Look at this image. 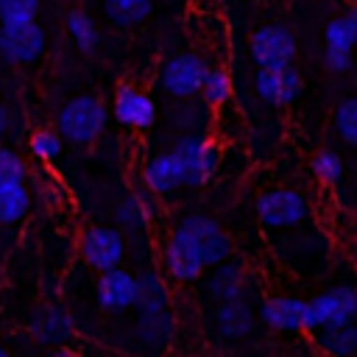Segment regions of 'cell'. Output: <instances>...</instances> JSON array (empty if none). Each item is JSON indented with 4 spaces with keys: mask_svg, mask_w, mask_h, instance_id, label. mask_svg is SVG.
Masks as SVG:
<instances>
[{
    "mask_svg": "<svg viewBox=\"0 0 357 357\" xmlns=\"http://www.w3.org/2000/svg\"><path fill=\"white\" fill-rule=\"evenodd\" d=\"M137 310H139V324L137 335L148 346H165L173 335V315H170V301L165 282L156 271H145L137 279Z\"/></svg>",
    "mask_w": 357,
    "mask_h": 357,
    "instance_id": "6da1fadb",
    "label": "cell"
},
{
    "mask_svg": "<svg viewBox=\"0 0 357 357\" xmlns=\"http://www.w3.org/2000/svg\"><path fill=\"white\" fill-rule=\"evenodd\" d=\"M106 120H109V112L100 98L78 95L70 103H64V109L59 112V134L73 145H89L100 137V131L106 128Z\"/></svg>",
    "mask_w": 357,
    "mask_h": 357,
    "instance_id": "7a4b0ae2",
    "label": "cell"
},
{
    "mask_svg": "<svg viewBox=\"0 0 357 357\" xmlns=\"http://www.w3.org/2000/svg\"><path fill=\"white\" fill-rule=\"evenodd\" d=\"M170 151H173V156L181 165L184 187H192V190L204 187L215 176V170L220 165L218 145L212 139L201 137V134H184V137H178Z\"/></svg>",
    "mask_w": 357,
    "mask_h": 357,
    "instance_id": "3957f363",
    "label": "cell"
},
{
    "mask_svg": "<svg viewBox=\"0 0 357 357\" xmlns=\"http://www.w3.org/2000/svg\"><path fill=\"white\" fill-rule=\"evenodd\" d=\"M176 229L190 240V245L198 251V257L204 259V265H218L223 259H229L231 254V240L223 231V226L209 218V215H184Z\"/></svg>",
    "mask_w": 357,
    "mask_h": 357,
    "instance_id": "277c9868",
    "label": "cell"
},
{
    "mask_svg": "<svg viewBox=\"0 0 357 357\" xmlns=\"http://www.w3.org/2000/svg\"><path fill=\"white\" fill-rule=\"evenodd\" d=\"M257 218L265 229H296L307 223L310 204L296 190H268L257 198Z\"/></svg>",
    "mask_w": 357,
    "mask_h": 357,
    "instance_id": "5b68a950",
    "label": "cell"
},
{
    "mask_svg": "<svg viewBox=\"0 0 357 357\" xmlns=\"http://www.w3.org/2000/svg\"><path fill=\"white\" fill-rule=\"evenodd\" d=\"M354 318H357V290L351 284H337L307 301L304 332H312L315 326L324 324H349Z\"/></svg>",
    "mask_w": 357,
    "mask_h": 357,
    "instance_id": "8992f818",
    "label": "cell"
},
{
    "mask_svg": "<svg viewBox=\"0 0 357 357\" xmlns=\"http://www.w3.org/2000/svg\"><path fill=\"white\" fill-rule=\"evenodd\" d=\"M251 59L259 70H282L296 59V36L284 25H262L251 33Z\"/></svg>",
    "mask_w": 357,
    "mask_h": 357,
    "instance_id": "52a82bcc",
    "label": "cell"
},
{
    "mask_svg": "<svg viewBox=\"0 0 357 357\" xmlns=\"http://www.w3.org/2000/svg\"><path fill=\"white\" fill-rule=\"evenodd\" d=\"M204 75H206L204 59H198L195 53H178L162 64L159 84H162V92L170 98H192L201 92Z\"/></svg>",
    "mask_w": 357,
    "mask_h": 357,
    "instance_id": "ba28073f",
    "label": "cell"
},
{
    "mask_svg": "<svg viewBox=\"0 0 357 357\" xmlns=\"http://www.w3.org/2000/svg\"><path fill=\"white\" fill-rule=\"evenodd\" d=\"M45 53V31L42 25H0V59L8 64H31Z\"/></svg>",
    "mask_w": 357,
    "mask_h": 357,
    "instance_id": "9c48e42d",
    "label": "cell"
},
{
    "mask_svg": "<svg viewBox=\"0 0 357 357\" xmlns=\"http://www.w3.org/2000/svg\"><path fill=\"white\" fill-rule=\"evenodd\" d=\"M123 254H126V240L112 226H89L81 234V257L98 273L106 271V268L120 265Z\"/></svg>",
    "mask_w": 357,
    "mask_h": 357,
    "instance_id": "30bf717a",
    "label": "cell"
},
{
    "mask_svg": "<svg viewBox=\"0 0 357 357\" xmlns=\"http://www.w3.org/2000/svg\"><path fill=\"white\" fill-rule=\"evenodd\" d=\"M98 304L100 310L106 312H117V310H126L137 301V276L128 273L126 268L114 265V268H106L100 271L98 276Z\"/></svg>",
    "mask_w": 357,
    "mask_h": 357,
    "instance_id": "8fae6325",
    "label": "cell"
},
{
    "mask_svg": "<svg viewBox=\"0 0 357 357\" xmlns=\"http://www.w3.org/2000/svg\"><path fill=\"white\" fill-rule=\"evenodd\" d=\"M114 117L123 123V126H131V128H151L153 120H156V106H153V98L142 89H137L134 84H120L117 86V95H114V106H112Z\"/></svg>",
    "mask_w": 357,
    "mask_h": 357,
    "instance_id": "7c38bea8",
    "label": "cell"
},
{
    "mask_svg": "<svg viewBox=\"0 0 357 357\" xmlns=\"http://www.w3.org/2000/svg\"><path fill=\"white\" fill-rule=\"evenodd\" d=\"M162 259H165L167 273H170L176 282H195V279H201L204 271H206L204 259L198 257V251L190 245V240H187L178 229H173L170 240L165 243Z\"/></svg>",
    "mask_w": 357,
    "mask_h": 357,
    "instance_id": "4fadbf2b",
    "label": "cell"
},
{
    "mask_svg": "<svg viewBox=\"0 0 357 357\" xmlns=\"http://www.w3.org/2000/svg\"><path fill=\"white\" fill-rule=\"evenodd\" d=\"M254 89H257V95L265 103H271V106H287L301 92V75L293 67L259 70L257 78H254Z\"/></svg>",
    "mask_w": 357,
    "mask_h": 357,
    "instance_id": "5bb4252c",
    "label": "cell"
},
{
    "mask_svg": "<svg viewBox=\"0 0 357 357\" xmlns=\"http://www.w3.org/2000/svg\"><path fill=\"white\" fill-rule=\"evenodd\" d=\"M212 324L218 337L223 340H243L251 335L254 329V312L248 307V301L240 298H229V301H218L215 312H212Z\"/></svg>",
    "mask_w": 357,
    "mask_h": 357,
    "instance_id": "9a60e30c",
    "label": "cell"
},
{
    "mask_svg": "<svg viewBox=\"0 0 357 357\" xmlns=\"http://www.w3.org/2000/svg\"><path fill=\"white\" fill-rule=\"evenodd\" d=\"M259 318L276 332H304L307 301L293 298V296H273L262 304Z\"/></svg>",
    "mask_w": 357,
    "mask_h": 357,
    "instance_id": "2e32d148",
    "label": "cell"
},
{
    "mask_svg": "<svg viewBox=\"0 0 357 357\" xmlns=\"http://www.w3.org/2000/svg\"><path fill=\"white\" fill-rule=\"evenodd\" d=\"M145 187L151 195H170L176 192L178 187H184V176H181V165L178 159L173 156V151H165V153H156L148 159L145 165Z\"/></svg>",
    "mask_w": 357,
    "mask_h": 357,
    "instance_id": "e0dca14e",
    "label": "cell"
},
{
    "mask_svg": "<svg viewBox=\"0 0 357 357\" xmlns=\"http://www.w3.org/2000/svg\"><path fill=\"white\" fill-rule=\"evenodd\" d=\"M31 332L36 335L39 343H45V346H56V349H59L61 343L73 340L75 326H73V318H70L67 310L47 304V307H42V310L36 312V318L31 321Z\"/></svg>",
    "mask_w": 357,
    "mask_h": 357,
    "instance_id": "ac0fdd59",
    "label": "cell"
},
{
    "mask_svg": "<svg viewBox=\"0 0 357 357\" xmlns=\"http://www.w3.org/2000/svg\"><path fill=\"white\" fill-rule=\"evenodd\" d=\"M204 293L212 301H229V298H240L245 293V271L240 262H218L212 265V273L204 282Z\"/></svg>",
    "mask_w": 357,
    "mask_h": 357,
    "instance_id": "d6986e66",
    "label": "cell"
},
{
    "mask_svg": "<svg viewBox=\"0 0 357 357\" xmlns=\"http://www.w3.org/2000/svg\"><path fill=\"white\" fill-rule=\"evenodd\" d=\"M310 335L324 354L346 357V354L357 351V326L351 321L349 324H324V326H315Z\"/></svg>",
    "mask_w": 357,
    "mask_h": 357,
    "instance_id": "ffe728a7",
    "label": "cell"
},
{
    "mask_svg": "<svg viewBox=\"0 0 357 357\" xmlns=\"http://www.w3.org/2000/svg\"><path fill=\"white\" fill-rule=\"evenodd\" d=\"M117 223L128 231H139L148 226V220L153 218V201L151 192H131L126 201H120L117 206Z\"/></svg>",
    "mask_w": 357,
    "mask_h": 357,
    "instance_id": "44dd1931",
    "label": "cell"
},
{
    "mask_svg": "<svg viewBox=\"0 0 357 357\" xmlns=\"http://www.w3.org/2000/svg\"><path fill=\"white\" fill-rule=\"evenodd\" d=\"M103 8L117 28H134L151 14L153 0H103Z\"/></svg>",
    "mask_w": 357,
    "mask_h": 357,
    "instance_id": "7402d4cb",
    "label": "cell"
},
{
    "mask_svg": "<svg viewBox=\"0 0 357 357\" xmlns=\"http://www.w3.org/2000/svg\"><path fill=\"white\" fill-rule=\"evenodd\" d=\"M31 209V192L25 181L0 187V223H17L28 215Z\"/></svg>",
    "mask_w": 357,
    "mask_h": 357,
    "instance_id": "603a6c76",
    "label": "cell"
},
{
    "mask_svg": "<svg viewBox=\"0 0 357 357\" xmlns=\"http://www.w3.org/2000/svg\"><path fill=\"white\" fill-rule=\"evenodd\" d=\"M204 103L209 109H220L229 98H231V78L226 70L220 67H206V75H204V84H201V92Z\"/></svg>",
    "mask_w": 357,
    "mask_h": 357,
    "instance_id": "cb8c5ba5",
    "label": "cell"
},
{
    "mask_svg": "<svg viewBox=\"0 0 357 357\" xmlns=\"http://www.w3.org/2000/svg\"><path fill=\"white\" fill-rule=\"evenodd\" d=\"M67 31H70L73 42L78 45V50H84V53H92L95 50V45H98V28H95V22H92L89 14H84L78 8L70 11L67 14Z\"/></svg>",
    "mask_w": 357,
    "mask_h": 357,
    "instance_id": "d4e9b609",
    "label": "cell"
},
{
    "mask_svg": "<svg viewBox=\"0 0 357 357\" xmlns=\"http://www.w3.org/2000/svg\"><path fill=\"white\" fill-rule=\"evenodd\" d=\"M335 131L346 145H357V98H346L335 109Z\"/></svg>",
    "mask_w": 357,
    "mask_h": 357,
    "instance_id": "484cf974",
    "label": "cell"
},
{
    "mask_svg": "<svg viewBox=\"0 0 357 357\" xmlns=\"http://www.w3.org/2000/svg\"><path fill=\"white\" fill-rule=\"evenodd\" d=\"M39 14V0H0V25L33 22Z\"/></svg>",
    "mask_w": 357,
    "mask_h": 357,
    "instance_id": "4316f807",
    "label": "cell"
},
{
    "mask_svg": "<svg viewBox=\"0 0 357 357\" xmlns=\"http://www.w3.org/2000/svg\"><path fill=\"white\" fill-rule=\"evenodd\" d=\"M61 134L53 131V128H36L31 134V153L39 159V162H53L59 153H61Z\"/></svg>",
    "mask_w": 357,
    "mask_h": 357,
    "instance_id": "83f0119b",
    "label": "cell"
},
{
    "mask_svg": "<svg viewBox=\"0 0 357 357\" xmlns=\"http://www.w3.org/2000/svg\"><path fill=\"white\" fill-rule=\"evenodd\" d=\"M25 178H28L25 159L11 148H0V187L17 184V181H25Z\"/></svg>",
    "mask_w": 357,
    "mask_h": 357,
    "instance_id": "f1b7e54d",
    "label": "cell"
},
{
    "mask_svg": "<svg viewBox=\"0 0 357 357\" xmlns=\"http://www.w3.org/2000/svg\"><path fill=\"white\" fill-rule=\"evenodd\" d=\"M312 173L324 184H337L343 176V159L335 151H318L312 156Z\"/></svg>",
    "mask_w": 357,
    "mask_h": 357,
    "instance_id": "f546056e",
    "label": "cell"
},
{
    "mask_svg": "<svg viewBox=\"0 0 357 357\" xmlns=\"http://www.w3.org/2000/svg\"><path fill=\"white\" fill-rule=\"evenodd\" d=\"M324 39H326V47L354 50V45H357V36H354V28H351L349 17H335V20L326 25Z\"/></svg>",
    "mask_w": 357,
    "mask_h": 357,
    "instance_id": "4dcf8cb0",
    "label": "cell"
},
{
    "mask_svg": "<svg viewBox=\"0 0 357 357\" xmlns=\"http://www.w3.org/2000/svg\"><path fill=\"white\" fill-rule=\"evenodd\" d=\"M173 123L184 131V134H198V128L204 126V114H201V106L195 103H187V106H178L173 109Z\"/></svg>",
    "mask_w": 357,
    "mask_h": 357,
    "instance_id": "1f68e13d",
    "label": "cell"
},
{
    "mask_svg": "<svg viewBox=\"0 0 357 357\" xmlns=\"http://www.w3.org/2000/svg\"><path fill=\"white\" fill-rule=\"evenodd\" d=\"M324 64H326L332 73H346V70L351 67V50L326 47V50H324Z\"/></svg>",
    "mask_w": 357,
    "mask_h": 357,
    "instance_id": "d6a6232c",
    "label": "cell"
},
{
    "mask_svg": "<svg viewBox=\"0 0 357 357\" xmlns=\"http://www.w3.org/2000/svg\"><path fill=\"white\" fill-rule=\"evenodd\" d=\"M8 126H11V117H8V109H6V103H0V137H6V131H8Z\"/></svg>",
    "mask_w": 357,
    "mask_h": 357,
    "instance_id": "836d02e7",
    "label": "cell"
},
{
    "mask_svg": "<svg viewBox=\"0 0 357 357\" xmlns=\"http://www.w3.org/2000/svg\"><path fill=\"white\" fill-rule=\"evenodd\" d=\"M346 17H349V22H351V28H354V36H357V3H354V8H351Z\"/></svg>",
    "mask_w": 357,
    "mask_h": 357,
    "instance_id": "e575fe53",
    "label": "cell"
},
{
    "mask_svg": "<svg viewBox=\"0 0 357 357\" xmlns=\"http://www.w3.org/2000/svg\"><path fill=\"white\" fill-rule=\"evenodd\" d=\"M0 357H6V346L3 343H0Z\"/></svg>",
    "mask_w": 357,
    "mask_h": 357,
    "instance_id": "d590c367",
    "label": "cell"
}]
</instances>
